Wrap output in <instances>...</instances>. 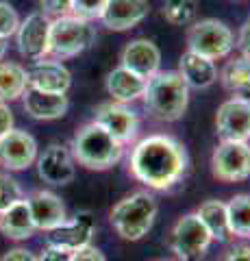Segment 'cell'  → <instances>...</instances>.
Listing matches in <instances>:
<instances>
[{
    "mask_svg": "<svg viewBox=\"0 0 250 261\" xmlns=\"http://www.w3.org/2000/svg\"><path fill=\"white\" fill-rule=\"evenodd\" d=\"M131 174L150 190H170L187 170V150L172 135H148L131 152Z\"/></svg>",
    "mask_w": 250,
    "mask_h": 261,
    "instance_id": "1",
    "label": "cell"
},
{
    "mask_svg": "<svg viewBox=\"0 0 250 261\" xmlns=\"http://www.w3.org/2000/svg\"><path fill=\"white\" fill-rule=\"evenodd\" d=\"M144 102L152 116L163 122H176L185 116L189 105V87L179 72H157L146 81Z\"/></svg>",
    "mask_w": 250,
    "mask_h": 261,
    "instance_id": "2",
    "label": "cell"
},
{
    "mask_svg": "<svg viewBox=\"0 0 250 261\" xmlns=\"http://www.w3.org/2000/svg\"><path fill=\"white\" fill-rule=\"evenodd\" d=\"M72 157L90 170H109L122 159L124 148L96 122L80 126L72 140Z\"/></svg>",
    "mask_w": 250,
    "mask_h": 261,
    "instance_id": "3",
    "label": "cell"
},
{
    "mask_svg": "<svg viewBox=\"0 0 250 261\" xmlns=\"http://www.w3.org/2000/svg\"><path fill=\"white\" fill-rule=\"evenodd\" d=\"M157 211L159 205L155 196H150L148 192H135L111 209V224L122 240L137 242L144 235H148L155 224Z\"/></svg>",
    "mask_w": 250,
    "mask_h": 261,
    "instance_id": "4",
    "label": "cell"
},
{
    "mask_svg": "<svg viewBox=\"0 0 250 261\" xmlns=\"http://www.w3.org/2000/svg\"><path fill=\"white\" fill-rule=\"evenodd\" d=\"M96 31L90 22L76 18V15H59L50 20V35H48V55L46 59L66 61L72 59L94 44Z\"/></svg>",
    "mask_w": 250,
    "mask_h": 261,
    "instance_id": "5",
    "label": "cell"
},
{
    "mask_svg": "<svg viewBox=\"0 0 250 261\" xmlns=\"http://www.w3.org/2000/svg\"><path fill=\"white\" fill-rule=\"evenodd\" d=\"M233 48H235L233 31L215 18H207L191 24V29L187 33V50L196 53L200 57H207L211 61L229 57Z\"/></svg>",
    "mask_w": 250,
    "mask_h": 261,
    "instance_id": "6",
    "label": "cell"
},
{
    "mask_svg": "<svg viewBox=\"0 0 250 261\" xmlns=\"http://www.w3.org/2000/svg\"><path fill=\"white\" fill-rule=\"evenodd\" d=\"M213 238L209 235L198 214H187L176 220L170 233V246L181 261H200L211 246Z\"/></svg>",
    "mask_w": 250,
    "mask_h": 261,
    "instance_id": "7",
    "label": "cell"
},
{
    "mask_svg": "<svg viewBox=\"0 0 250 261\" xmlns=\"http://www.w3.org/2000/svg\"><path fill=\"white\" fill-rule=\"evenodd\" d=\"M213 176L222 183H239L250 178L248 142H222L211 157Z\"/></svg>",
    "mask_w": 250,
    "mask_h": 261,
    "instance_id": "8",
    "label": "cell"
},
{
    "mask_svg": "<svg viewBox=\"0 0 250 261\" xmlns=\"http://www.w3.org/2000/svg\"><path fill=\"white\" fill-rule=\"evenodd\" d=\"M215 128L222 142L250 140V98L233 96L220 105L215 113Z\"/></svg>",
    "mask_w": 250,
    "mask_h": 261,
    "instance_id": "9",
    "label": "cell"
},
{
    "mask_svg": "<svg viewBox=\"0 0 250 261\" xmlns=\"http://www.w3.org/2000/svg\"><path fill=\"white\" fill-rule=\"evenodd\" d=\"M48 35H50V18L44 11L26 15L15 31V42H18L20 55L35 63L44 61L48 55Z\"/></svg>",
    "mask_w": 250,
    "mask_h": 261,
    "instance_id": "10",
    "label": "cell"
},
{
    "mask_svg": "<svg viewBox=\"0 0 250 261\" xmlns=\"http://www.w3.org/2000/svg\"><path fill=\"white\" fill-rule=\"evenodd\" d=\"M37 161V142L35 137L20 128H11L0 137V166L9 172L26 170Z\"/></svg>",
    "mask_w": 250,
    "mask_h": 261,
    "instance_id": "11",
    "label": "cell"
},
{
    "mask_svg": "<svg viewBox=\"0 0 250 261\" xmlns=\"http://www.w3.org/2000/svg\"><path fill=\"white\" fill-rule=\"evenodd\" d=\"M46 233H48L46 235L48 246L74 252L78 248L87 246V244H92V238L96 233V222L90 211H80L72 220H66L63 224L54 226L52 231H46Z\"/></svg>",
    "mask_w": 250,
    "mask_h": 261,
    "instance_id": "12",
    "label": "cell"
},
{
    "mask_svg": "<svg viewBox=\"0 0 250 261\" xmlns=\"http://www.w3.org/2000/svg\"><path fill=\"white\" fill-rule=\"evenodd\" d=\"M96 124H100L107 133L114 137L120 144H128L131 140H135L137 128H140V120H137V113L131 111L122 102H107L96 111Z\"/></svg>",
    "mask_w": 250,
    "mask_h": 261,
    "instance_id": "13",
    "label": "cell"
},
{
    "mask_svg": "<svg viewBox=\"0 0 250 261\" xmlns=\"http://www.w3.org/2000/svg\"><path fill=\"white\" fill-rule=\"evenodd\" d=\"M37 172L44 183L50 185H68L76 174L74 157L66 146H48V148L37 154Z\"/></svg>",
    "mask_w": 250,
    "mask_h": 261,
    "instance_id": "14",
    "label": "cell"
},
{
    "mask_svg": "<svg viewBox=\"0 0 250 261\" xmlns=\"http://www.w3.org/2000/svg\"><path fill=\"white\" fill-rule=\"evenodd\" d=\"M148 13V0H107L100 20L109 31H128L146 20Z\"/></svg>",
    "mask_w": 250,
    "mask_h": 261,
    "instance_id": "15",
    "label": "cell"
},
{
    "mask_svg": "<svg viewBox=\"0 0 250 261\" xmlns=\"http://www.w3.org/2000/svg\"><path fill=\"white\" fill-rule=\"evenodd\" d=\"M122 68L135 72L137 76L142 79H150L152 74H157L159 72V65H161V53L155 42H150V39H133V42H128L122 50Z\"/></svg>",
    "mask_w": 250,
    "mask_h": 261,
    "instance_id": "16",
    "label": "cell"
},
{
    "mask_svg": "<svg viewBox=\"0 0 250 261\" xmlns=\"http://www.w3.org/2000/svg\"><path fill=\"white\" fill-rule=\"evenodd\" d=\"M29 72V87L39 89V92L48 94H68L72 85V74L70 70L61 61L44 59L37 61Z\"/></svg>",
    "mask_w": 250,
    "mask_h": 261,
    "instance_id": "17",
    "label": "cell"
},
{
    "mask_svg": "<svg viewBox=\"0 0 250 261\" xmlns=\"http://www.w3.org/2000/svg\"><path fill=\"white\" fill-rule=\"evenodd\" d=\"M26 202H29L31 216H33L35 228H39V231H52L54 226H59L68 220L66 205L61 202L57 194H52L48 190L33 192L26 198Z\"/></svg>",
    "mask_w": 250,
    "mask_h": 261,
    "instance_id": "18",
    "label": "cell"
},
{
    "mask_svg": "<svg viewBox=\"0 0 250 261\" xmlns=\"http://www.w3.org/2000/svg\"><path fill=\"white\" fill-rule=\"evenodd\" d=\"M22 105L24 111L35 120H59L66 116L70 100L66 94H48L26 87V92L22 94Z\"/></svg>",
    "mask_w": 250,
    "mask_h": 261,
    "instance_id": "19",
    "label": "cell"
},
{
    "mask_svg": "<svg viewBox=\"0 0 250 261\" xmlns=\"http://www.w3.org/2000/svg\"><path fill=\"white\" fill-rule=\"evenodd\" d=\"M35 231L37 228L33 222V216H31L26 198L13 202L9 209H5L3 214H0V233H3L5 238L22 242V240L33 238Z\"/></svg>",
    "mask_w": 250,
    "mask_h": 261,
    "instance_id": "20",
    "label": "cell"
},
{
    "mask_svg": "<svg viewBox=\"0 0 250 261\" xmlns=\"http://www.w3.org/2000/svg\"><path fill=\"white\" fill-rule=\"evenodd\" d=\"M179 74L193 89H207L217 81V68L211 59L187 50L179 61Z\"/></svg>",
    "mask_w": 250,
    "mask_h": 261,
    "instance_id": "21",
    "label": "cell"
},
{
    "mask_svg": "<svg viewBox=\"0 0 250 261\" xmlns=\"http://www.w3.org/2000/svg\"><path fill=\"white\" fill-rule=\"evenodd\" d=\"M144 89H146V79L137 76L135 72L122 68V65H118L107 76V92L114 98V102H133L142 98Z\"/></svg>",
    "mask_w": 250,
    "mask_h": 261,
    "instance_id": "22",
    "label": "cell"
},
{
    "mask_svg": "<svg viewBox=\"0 0 250 261\" xmlns=\"http://www.w3.org/2000/svg\"><path fill=\"white\" fill-rule=\"evenodd\" d=\"M198 218L205 224L213 240L227 242L231 238V226H229V214H227V202L222 200H207L198 207Z\"/></svg>",
    "mask_w": 250,
    "mask_h": 261,
    "instance_id": "23",
    "label": "cell"
},
{
    "mask_svg": "<svg viewBox=\"0 0 250 261\" xmlns=\"http://www.w3.org/2000/svg\"><path fill=\"white\" fill-rule=\"evenodd\" d=\"M29 87V72L20 63L0 61V102H11L22 98Z\"/></svg>",
    "mask_w": 250,
    "mask_h": 261,
    "instance_id": "24",
    "label": "cell"
},
{
    "mask_svg": "<svg viewBox=\"0 0 250 261\" xmlns=\"http://www.w3.org/2000/svg\"><path fill=\"white\" fill-rule=\"evenodd\" d=\"M220 81L229 92L244 98L250 96V59L239 57V59L229 61L220 72Z\"/></svg>",
    "mask_w": 250,
    "mask_h": 261,
    "instance_id": "25",
    "label": "cell"
},
{
    "mask_svg": "<svg viewBox=\"0 0 250 261\" xmlns=\"http://www.w3.org/2000/svg\"><path fill=\"white\" fill-rule=\"evenodd\" d=\"M231 235L250 240V194H237L227 202Z\"/></svg>",
    "mask_w": 250,
    "mask_h": 261,
    "instance_id": "26",
    "label": "cell"
},
{
    "mask_svg": "<svg viewBox=\"0 0 250 261\" xmlns=\"http://www.w3.org/2000/svg\"><path fill=\"white\" fill-rule=\"evenodd\" d=\"M198 13V0H165L161 15L165 22H170L172 27H187L196 20Z\"/></svg>",
    "mask_w": 250,
    "mask_h": 261,
    "instance_id": "27",
    "label": "cell"
},
{
    "mask_svg": "<svg viewBox=\"0 0 250 261\" xmlns=\"http://www.w3.org/2000/svg\"><path fill=\"white\" fill-rule=\"evenodd\" d=\"M22 198H24V194H22L20 183L15 181L11 174L0 172V214H3L5 209H9L13 202L22 200Z\"/></svg>",
    "mask_w": 250,
    "mask_h": 261,
    "instance_id": "28",
    "label": "cell"
},
{
    "mask_svg": "<svg viewBox=\"0 0 250 261\" xmlns=\"http://www.w3.org/2000/svg\"><path fill=\"white\" fill-rule=\"evenodd\" d=\"M107 5V0H72V9L70 13L76 18L92 22V20H100V13Z\"/></svg>",
    "mask_w": 250,
    "mask_h": 261,
    "instance_id": "29",
    "label": "cell"
},
{
    "mask_svg": "<svg viewBox=\"0 0 250 261\" xmlns=\"http://www.w3.org/2000/svg\"><path fill=\"white\" fill-rule=\"evenodd\" d=\"M18 27H20L18 11L9 3L0 0V39H9L11 35H15Z\"/></svg>",
    "mask_w": 250,
    "mask_h": 261,
    "instance_id": "30",
    "label": "cell"
},
{
    "mask_svg": "<svg viewBox=\"0 0 250 261\" xmlns=\"http://www.w3.org/2000/svg\"><path fill=\"white\" fill-rule=\"evenodd\" d=\"M39 3H42V11L46 15H54V18L68 15L72 9V0H39Z\"/></svg>",
    "mask_w": 250,
    "mask_h": 261,
    "instance_id": "31",
    "label": "cell"
},
{
    "mask_svg": "<svg viewBox=\"0 0 250 261\" xmlns=\"http://www.w3.org/2000/svg\"><path fill=\"white\" fill-rule=\"evenodd\" d=\"M70 261H107V259H104L100 248H96V246H92V244H87V246H83V248H78V250L72 252Z\"/></svg>",
    "mask_w": 250,
    "mask_h": 261,
    "instance_id": "32",
    "label": "cell"
},
{
    "mask_svg": "<svg viewBox=\"0 0 250 261\" xmlns=\"http://www.w3.org/2000/svg\"><path fill=\"white\" fill-rule=\"evenodd\" d=\"M237 48L241 57H246V59H250V18L241 24L239 29V37H237Z\"/></svg>",
    "mask_w": 250,
    "mask_h": 261,
    "instance_id": "33",
    "label": "cell"
},
{
    "mask_svg": "<svg viewBox=\"0 0 250 261\" xmlns=\"http://www.w3.org/2000/svg\"><path fill=\"white\" fill-rule=\"evenodd\" d=\"M72 252L70 250H63V248H54V246H48L42 255H39L35 261H70Z\"/></svg>",
    "mask_w": 250,
    "mask_h": 261,
    "instance_id": "34",
    "label": "cell"
},
{
    "mask_svg": "<svg viewBox=\"0 0 250 261\" xmlns=\"http://www.w3.org/2000/svg\"><path fill=\"white\" fill-rule=\"evenodd\" d=\"M13 128V113L7 107V102H0V137L7 135Z\"/></svg>",
    "mask_w": 250,
    "mask_h": 261,
    "instance_id": "35",
    "label": "cell"
},
{
    "mask_svg": "<svg viewBox=\"0 0 250 261\" xmlns=\"http://www.w3.org/2000/svg\"><path fill=\"white\" fill-rule=\"evenodd\" d=\"M35 259L37 257L31 250H26V248H11V250L5 252L0 261H35Z\"/></svg>",
    "mask_w": 250,
    "mask_h": 261,
    "instance_id": "36",
    "label": "cell"
},
{
    "mask_svg": "<svg viewBox=\"0 0 250 261\" xmlns=\"http://www.w3.org/2000/svg\"><path fill=\"white\" fill-rule=\"evenodd\" d=\"M222 261H250V246H235Z\"/></svg>",
    "mask_w": 250,
    "mask_h": 261,
    "instance_id": "37",
    "label": "cell"
},
{
    "mask_svg": "<svg viewBox=\"0 0 250 261\" xmlns=\"http://www.w3.org/2000/svg\"><path fill=\"white\" fill-rule=\"evenodd\" d=\"M7 48H9V44H7V39H0V61L5 59V55H7Z\"/></svg>",
    "mask_w": 250,
    "mask_h": 261,
    "instance_id": "38",
    "label": "cell"
},
{
    "mask_svg": "<svg viewBox=\"0 0 250 261\" xmlns=\"http://www.w3.org/2000/svg\"><path fill=\"white\" fill-rule=\"evenodd\" d=\"M161 261H165V259H161Z\"/></svg>",
    "mask_w": 250,
    "mask_h": 261,
    "instance_id": "39",
    "label": "cell"
}]
</instances>
